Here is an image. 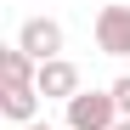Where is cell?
Wrapping results in <instances>:
<instances>
[{
	"mask_svg": "<svg viewBox=\"0 0 130 130\" xmlns=\"http://www.w3.org/2000/svg\"><path fill=\"white\" fill-rule=\"evenodd\" d=\"M62 113H68V130H113L124 119L119 102H113V91H79Z\"/></svg>",
	"mask_w": 130,
	"mask_h": 130,
	"instance_id": "6da1fadb",
	"label": "cell"
},
{
	"mask_svg": "<svg viewBox=\"0 0 130 130\" xmlns=\"http://www.w3.org/2000/svg\"><path fill=\"white\" fill-rule=\"evenodd\" d=\"M17 51H28L40 68L57 62L62 57V23H57V17H28V23L17 28Z\"/></svg>",
	"mask_w": 130,
	"mask_h": 130,
	"instance_id": "7a4b0ae2",
	"label": "cell"
},
{
	"mask_svg": "<svg viewBox=\"0 0 130 130\" xmlns=\"http://www.w3.org/2000/svg\"><path fill=\"white\" fill-rule=\"evenodd\" d=\"M91 34H96L102 57H130V6H102L96 23H91Z\"/></svg>",
	"mask_w": 130,
	"mask_h": 130,
	"instance_id": "3957f363",
	"label": "cell"
},
{
	"mask_svg": "<svg viewBox=\"0 0 130 130\" xmlns=\"http://www.w3.org/2000/svg\"><path fill=\"white\" fill-rule=\"evenodd\" d=\"M34 91L45 96V102H62V107H68L85 85H79V68H74V62H68V57H57V62H45V68L34 74Z\"/></svg>",
	"mask_w": 130,
	"mask_h": 130,
	"instance_id": "277c9868",
	"label": "cell"
},
{
	"mask_svg": "<svg viewBox=\"0 0 130 130\" xmlns=\"http://www.w3.org/2000/svg\"><path fill=\"white\" fill-rule=\"evenodd\" d=\"M40 102L45 96H40L34 85H17V91H0V113L23 130V124H40Z\"/></svg>",
	"mask_w": 130,
	"mask_h": 130,
	"instance_id": "5b68a950",
	"label": "cell"
},
{
	"mask_svg": "<svg viewBox=\"0 0 130 130\" xmlns=\"http://www.w3.org/2000/svg\"><path fill=\"white\" fill-rule=\"evenodd\" d=\"M34 74H40V62H34L28 51H17V45H6V51H0V91L34 85Z\"/></svg>",
	"mask_w": 130,
	"mask_h": 130,
	"instance_id": "8992f818",
	"label": "cell"
},
{
	"mask_svg": "<svg viewBox=\"0 0 130 130\" xmlns=\"http://www.w3.org/2000/svg\"><path fill=\"white\" fill-rule=\"evenodd\" d=\"M107 91H113V102H119V113L130 119V74H119L113 85H107Z\"/></svg>",
	"mask_w": 130,
	"mask_h": 130,
	"instance_id": "52a82bcc",
	"label": "cell"
},
{
	"mask_svg": "<svg viewBox=\"0 0 130 130\" xmlns=\"http://www.w3.org/2000/svg\"><path fill=\"white\" fill-rule=\"evenodd\" d=\"M23 130H57V124H45V119H40V124H23Z\"/></svg>",
	"mask_w": 130,
	"mask_h": 130,
	"instance_id": "ba28073f",
	"label": "cell"
},
{
	"mask_svg": "<svg viewBox=\"0 0 130 130\" xmlns=\"http://www.w3.org/2000/svg\"><path fill=\"white\" fill-rule=\"evenodd\" d=\"M113 130H130V119H119V124H113Z\"/></svg>",
	"mask_w": 130,
	"mask_h": 130,
	"instance_id": "9c48e42d",
	"label": "cell"
}]
</instances>
